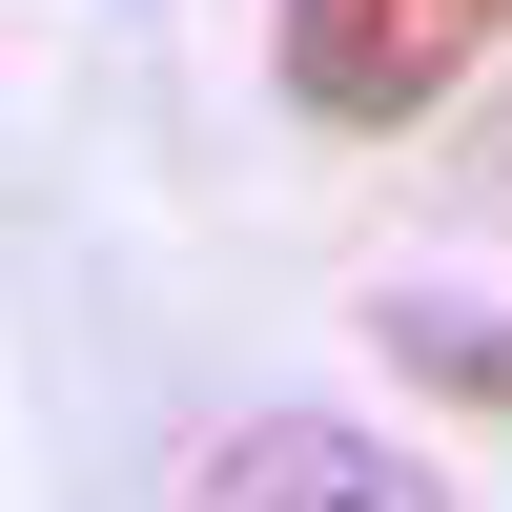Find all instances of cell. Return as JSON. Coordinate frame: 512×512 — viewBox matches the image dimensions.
I'll list each match as a JSON object with an SVG mask.
<instances>
[{
  "mask_svg": "<svg viewBox=\"0 0 512 512\" xmlns=\"http://www.w3.org/2000/svg\"><path fill=\"white\" fill-rule=\"evenodd\" d=\"M267 62L328 144H410L431 103H472L512 62V0H267Z\"/></svg>",
  "mask_w": 512,
  "mask_h": 512,
  "instance_id": "1",
  "label": "cell"
},
{
  "mask_svg": "<svg viewBox=\"0 0 512 512\" xmlns=\"http://www.w3.org/2000/svg\"><path fill=\"white\" fill-rule=\"evenodd\" d=\"M185 512H451V472L390 451V431H349V410H246L185 472Z\"/></svg>",
  "mask_w": 512,
  "mask_h": 512,
  "instance_id": "2",
  "label": "cell"
},
{
  "mask_svg": "<svg viewBox=\"0 0 512 512\" xmlns=\"http://www.w3.org/2000/svg\"><path fill=\"white\" fill-rule=\"evenodd\" d=\"M410 369H451L472 410H512V349H492V328H410Z\"/></svg>",
  "mask_w": 512,
  "mask_h": 512,
  "instance_id": "3",
  "label": "cell"
},
{
  "mask_svg": "<svg viewBox=\"0 0 512 512\" xmlns=\"http://www.w3.org/2000/svg\"><path fill=\"white\" fill-rule=\"evenodd\" d=\"M492 164H512V103H492Z\"/></svg>",
  "mask_w": 512,
  "mask_h": 512,
  "instance_id": "4",
  "label": "cell"
}]
</instances>
